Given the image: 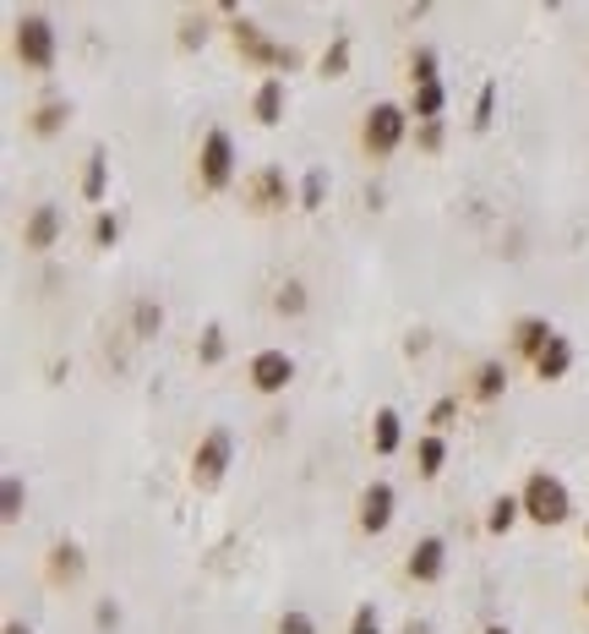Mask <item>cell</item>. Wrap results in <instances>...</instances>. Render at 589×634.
<instances>
[{
	"label": "cell",
	"instance_id": "cell-1",
	"mask_svg": "<svg viewBox=\"0 0 589 634\" xmlns=\"http://www.w3.org/2000/svg\"><path fill=\"white\" fill-rule=\"evenodd\" d=\"M409 105H393V99H377L366 115H360V148L371 154V159H388L404 137H409Z\"/></svg>",
	"mask_w": 589,
	"mask_h": 634
},
{
	"label": "cell",
	"instance_id": "cell-2",
	"mask_svg": "<svg viewBox=\"0 0 589 634\" xmlns=\"http://www.w3.org/2000/svg\"><path fill=\"white\" fill-rule=\"evenodd\" d=\"M518 498H524V520H535V525H562L573 514V492L551 471H529V481H524Z\"/></svg>",
	"mask_w": 589,
	"mask_h": 634
},
{
	"label": "cell",
	"instance_id": "cell-3",
	"mask_svg": "<svg viewBox=\"0 0 589 634\" xmlns=\"http://www.w3.org/2000/svg\"><path fill=\"white\" fill-rule=\"evenodd\" d=\"M235 50H241V61H251V66H268L273 77L300 66V50H295V45H279V39H273V34H262L251 17H235Z\"/></svg>",
	"mask_w": 589,
	"mask_h": 634
},
{
	"label": "cell",
	"instance_id": "cell-4",
	"mask_svg": "<svg viewBox=\"0 0 589 634\" xmlns=\"http://www.w3.org/2000/svg\"><path fill=\"white\" fill-rule=\"evenodd\" d=\"M12 45H17V61H23L28 72H50V66H56V56H61V45H56V23H50L45 12L17 17Z\"/></svg>",
	"mask_w": 589,
	"mask_h": 634
},
{
	"label": "cell",
	"instance_id": "cell-5",
	"mask_svg": "<svg viewBox=\"0 0 589 634\" xmlns=\"http://www.w3.org/2000/svg\"><path fill=\"white\" fill-rule=\"evenodd\" d=\"M230 460H235V432L230 427H208L203 443L192 449V487H219L230 476Z\"/></svg>",
	"mask_w": 589,
	"mask_h": 634
},
{
	"label": "cell",
	"instance_id": "cell-6",
	"mask_svg": "<svg viewBox=\"0 0 589 634\" xmlns=\"http://www.w3.org/2000/svg\"><path fill=\"white\" fill-rule=\"evenodd\" d=\"M197 175H203V186H208V192H224V186L235 181V137H230L224 126H213V132H203V154H197Z\"/></svg>",
	"mask_w": 589,
	"mask_h": 634
},
{
	"label": "cell",
	"instance_id": "cell-7",
	"mask_svg": "<svg viewBox=\"0 0 589 634\" xmlns=\"http://www.w3.org/2000/svg\"><path fill=\"white\" fill-rule=\"evenodd\" d=\"M393 514H398V492H393V481H366V487H360V503H355V525H360V536H382V531L393 525Z\"/></svg>",
	"mask_w": 589,
	"mask_h": 634
},
{
	"label": "cell",
	"instance_id": "cell-8",
	"mask_svg": "<svg viewBox=\"0 0 589 634\" xmlns=\"http://www.w3.org/2000/svg\"><path fill=\"white\" fill-rule=\"evenodd\" d=\"M246 373H251V389L257 394H284L295 383V356L290 351H257Z\"/></svg>",
	"mask_w": 589,
	"mask_h": 634
},
{
	"label": "cell",
	"instance_id": "cell-9",
	"mask_svg": "<svg viewBox=\"0 0 589 634\" xmlns=\"http://www.w3.org/2000/svg\"><path fill=\"white\" fill-rule=\"evenodd\" d=\"M246 203H251L257 214H279V208H290V175H284L279 164H262V170L246 181Z\"/></svg>",
	"mask_w": 589,
	"mask_h": 634
},
{
	"label": "cell",
	"instance_id": "cell-10",
	"mask_svg": "<svg viewBox=\"0 0 589 634\" xmlns=\"http://www.w3.org/2000/svg\"><path fill=\"white\" fill-rule=\"evenodd\" d=\"M442 569H447V541H442V536H420V541L409 547V558H404V574H409L415 585H437Z\"/></svg>",
	"mask_w": 589,
	"mask_h": 634
},
{
	"label": "cell",
	"instance_id": "cell-11",
	"mask_svg": "<svg viewBox=\"0 0 589 634\" xmlns=\"http://www.w3.org/2000/svg\"><path fill=\"white\" fill-rule=\"evenodd\" d=\"M61 203H39L34 214H28V224H23V246L28 252H50L56 241H61Z\"/></svg>",
	"mask_w": 589,
	"mask_h": 634
},
{
	"label": "cell",
	"instance_id": "cell-12",
	"mask_svg": "<svg viewBox=\"0 0 589 634\" xmlns=\"http://www.w3.org/2000/svg\"><path fill=\"white\" fill-rule=\"evenodd\" d=\"M551 340H556V329L545 324V317H518V324H513V334H507V345H513L518 356H529V367H535V356H540Z\"/></svg>",
	"mask_w": 589,
	"mask_h": 634
},
{
	"label": "cell",
	"instance_id": "cell-13",
	"mask_svg": "<svg viewBox=\"0 0 589 634\" xmlns=\"http://www.w3.org/2000/svg\"><path fill=\"white\" fill-rule=\"evenodd\" d=\"M45 574H50V585H72V580H83V547L61 536V541L45 552Z\"/></svg>",
	"mask_w": 589,
	"mask_h": 634
},
{
	"label": "cell",
	"instance_id": "cell-14",
	"mask_svg": "<svg viewBox=\"0 0 589 634\" xmlns=\"http://www.w3.org/2000/svg\"><path fill=\"white\" fill-rule=\"evenodd\" d=\"M567 373H573V340L556 334V340L535 356V378H540V383H562Z\"/></svg>",
	"mask_w": 589,
	"mask_h": 634
},
{
	"label": "cell",
	"instance_id": "cell-15",
	"mask_svg": "<svg viewBox=\"0 0 589 634\" xmlns=\"http://www.w3.org/2000/svg\"><path fill=\"white\" fill-rule=\"evenodd\" d=\"M284 99H290V83H284V77H268V83L257 88V99H251L257 126H279V121H284Z\"/></svg>",
	"mask_w": 589,
	"mask_h": 634
},
{
	"label": "cell",
	"instance_id": "cell-16",
	"mask_svg": "<svg viewBox=\"0 0 589 634\" xmlns=\"http://www.w3.org/2000/svg\"><path fill=\"white\" fill-rule=\"evenodd\" d=\"M61 126H72V99H45L28 110V132L34 137H56Z\"/></svg>",
	"mask_w": 589,
	"mask_h": 634
},
{
	"label": "cell",
	"instance_id": "cell-17",
	"mask_svg": "<svg viewBox=\"0 0 589 634\" xmlns=\"http://www.w3.org/2000/svg\"><path fill=\"white\" fill-rule=\"evenodd\" d=\"M398 443H404V416H398L393 405H382V411L371 416V449H377V454H398Z\"/></svg>",
	"mask_w": 589,
	"mask_h": 634
},
{
	"label": "cell",
	"instance_id": "cell-18",
	"mask_svg": "<svg viewBox=\"0 0 589 634\" xmlns=\"http://www.w3.org/2000/svg\"><path fill=\"white\" fill-rule=\"evenodd\" d=\"M469 394L486 400V405L502 400V394H507V367H502V362H480V367L469 373Z\"/></svg>",
	"mask_w": 589,
	"mask_h": 634
},
{
	"label": "cell",
	"instance_id": "cell-19",
	"mask_svg": "<svg viewBox=\"0 0 589 634\" xmlns=\"http://www.w3.org/2000/svg\"><path fill=\"white\" fill-rule=\"evenodd\" d=\"M442 110H447V88L442 83H420L415 94H409V115L426 126V121H442Z\"/></svg>",
	"mask_w": 589,
	"mask_h": 634
},
{
	"label": "cell",
	"instance_id": "cell-20",
	"mask_svg": "<svg viewBox=\"0 0 589 634\" xmlns=\"http://www.w3.org/2000/svg\"><path fill=\"white\" fill-rule=\"evenodd\" d=\"M518 514H524V498L496 492V498H491V509H486V531H491V536H507V531L518 525Z\"/></svg>",
	"mask_w": 589,
	"mask_h": 634
},
{
	"label": "cell",
	"instance_id": "cell-21",
	"mask_svg": "<svg viewBox=\"0 0 589 634\" xmlns=\"http://www.w3.org/2000/svg\"><path fill=\"white\" fill-rule=\"evenodd\" d=\"M442 465H447V438H442V432H420L415 471H420V476H442Z\"/></svg>",
	"mask_w": 589,
	"mask_h": 634
},
{
	"label": "cell",
	"instance_id": "cell-22",
	"mask_svg": "<svg viewBox=\"0 0 589 634\" xmlns=\"http://www.w3.org/2000/svg\"><path fill=\"white\" fill-rule=\"evenodd\" d=\"M105 192H110V154L94 148L88 154V175H83V197L88 203H105Z\"/></svg>",
	"mask_w": 589,
	"mask_h": 634
},
{
	"label": "cell",
	"instance_id": "cell-23",
	"mask_svg": "<svg viewBox=\"0 0 589 634\" xmlns=\"http://www.w3.org/2000/svg\"><path fill=\"white\" fill-rule=\"evenodd\" d=\"M23 503H28V487H23L17 471H7V481H0V520L17 525V520H23Z\"/></svg>",
	"mask_w": 589,
	"mask_h": 634
},
{
	"label": "cell",
	"instance_id": "cell-24",
	"mask_svg": "<svg viewBox=\"0 0 589 634\" xmlns=\"http://www.w3.org/2000/svg\"><path fill=\"white\" fill-rule=\"evenodd\" d=\"M132 329H137V340H154V334L164 329V306H159L154 295H143V301L132 306Z\"/></svg>",
	"mask_w": 589,
	"mask_h": 634
},
{
	"label": "cell",
	"instance_id": "cell-25",
	"mask_svg": "<svg viewBox=\"0 0 589 634\" xmlns=\"http://www.w3.org/2000/svg\"><path fill=\"white\" fill-rule=\"evenodd\" d=\"M230 356V340H224V324H208L203 334H197V362L203 367H219Z\"/></svg>",
	"mask_w": 589,
	"mask_h": 634
},
{
	"label": "cell",
	"instance_id": "cell-26",
	"mask_svg": "<svg viewBox=\"0 0 589 634\" xmlns=\"http://www.w3.org/2000/svg\"><path fill=\"white\" fill-rule=\"evenodd\" d=\"M306 306H311V301H306V284H300V279H284L279 295H273V312H279V317H300Z\"/></svg>",
	"mask_w": 589,
	"mask_h": 634
},
{
	"label": "cell",
	"instance_id": "cell-27",
	"mask_svg": "<svg viewBox=\"0 0 589 634\" xmlns=\"http://www.w3.org/2000/svg\"><path fill=\"white\" fill-rule=\"evenodd\" d=\"M322 197H328V170H306V181H300V208L317 214Z\"/></svg>",
	"mask_w": 589,
	"mask_h": 634
},
{
	"label": "cell",
	"instance_id": "cell-28",
	"mask_svg": "<svg viewBox=\"0 0 589 634\" xmlns=\"http://www.w3.org/2000/svg\"><path fill=\"white\" fill-rule=\"evenodd\" d=\"M409 77H415V88H420V83H442V77H437V50H431V45H420V50L409 56Z\"/></svg>",
	"mask_w": 589,
	"mask_h": 634
},
{
	"label": "cell",
	"instance_id": "cell-29",
	"mask_svg": "<svg viewBox=\"0 0 589 634\" xmlns=\"http://www.w3.org/2000/svg\"><path fill=\"white\" fill-rule=\"evenodd\" d=\"M317 66H322V77H339V72L349 66V39L339 34V39H333V45L322 50V61H317Z\"/></svg>",
	"mask_w": 589,
	"mask_h": 634
},
{
	"label": "cell",
	"instance_id": "cell-30",
	"mask_svg": "<svg viewBox=\"0 0 589 634\" xmlns=\"http://www.w3.org/2000/svg\"><path fill=\"white\" fill-rule=\"evenodd\" d=\"M349 634H382V612H377V601H360V607H355Z\"/></svg>",
	"mask_w": 589,
	"mask_h": 634
},
{
	"label": "cell",
	"instance_id": "cell-31",
	"mask_svg": "<svg viewBox=\"0 0 589 634\" xmlns=\"http://www.w3.org/2000/svg\"><path fill=\"white\" fill-rule=\"evenodd\" d=\"M273 634H317V618L306 612V607H290L284 618H279V629Z\"/></svg>",
	"mask_w": 589,
	"mask_h": 634
},
{
	"label": "cell",
	"instance_id": "cell-32",
	"mask_svg": "<svg viewBox=\"0 0 589 634\" xmlns=\"http://www.w3.org/2000/svg\"><path fill=\"white\" fill-rule=\"evenodd\" d=\"M121 241V214H99L94 219V246H115Z\"/></svg>",
	"mask_w": 589,
	"mask_h": 634
},
{
	"label": "cell",
	"instance_id": "cell-33",
	"mask_svg": "<svg viewBox=\"0 0 589 634\" xmlns=\"http://www.w3.org/2000/svg\"><path fill=\"white\" fill-rule=\"evenodd\" d=\"M491 110H496V83H486V88H480V99H475V132H486V126H491Z\"/></svg>",
	"mask_w": 589,
	"mask_h": 634
},
{
	"label": "cell",
	"instance_id": "cell-34",
	"mask_svg": "<svg viewBox=\"0 0 589 634\" xmlns=\"http://www.w3.org/2000/svg\"><path fill=\"white\" fill-rule=\"evenodd\" d=\"M442 137H447V126H442V121H426V126H415V143H420L426 154H437V148H442Z\"/></svg>",
	"mask_w": 589,
	"mask_h": 634
},
{
	"label": "cell",
	"instance_id": "cell-35",
	"mask_svg": "<svg viewBox=\"0 0 589 634\" xmlns=\"http://www.w3.org/2000/svg\"><path fill=\"white\" fill-rule=\"evenodd\" d=\"M203 39H208V23H197V17H186V23H181V45H186V50H197Z\"/></svg>",
	"mask_w": 589,
	"mask_h": 634
},
{
	"label": "cell",
	"instance_id": "cell-36",
	"mask_svg": "<svg viewBox=\"0 0 589 634\" xmlns=\"http://www.w3.org/2000/svg\"><path fill=\"white\" fill-rule=\"evenodd\" d=\"M94 623H99L105 634H110V629H121V607H115V601H99V612H94Z\"/></svg>",
	"mask_w": 589,
	"mask_h": 634
},
{
	"label": "cell",
	"instance_id": "cell-37",
	"mask_svg": "<svg viewBox=\"0 0 589 634\" xmlns=\"http://www.w3.org/2000/svg\"><path fill=\"white\" fill-rule=\"evenodd\" d=\"M453 411H458V400H437V405H431V432H437V427H447V422H453Z\"/></svg>",
	"mask_w": 589,
	"mask_h": 634
},
{
	"label": "cell",
	"instance_id": "cell-38",
	"mask_svg": "<svg viewBox=\"0 0 589 634\" xmlns=\"http://www.w3.org/2000/svg\"><path fill=\"white\" fill-rule=\"evenodd\" d=\"M0 634H34V629H28L23 618H12V623H7V629H0Z\"/></svg>",
	"mask_w": 589,
	"mask_h": 634
},
{
	"label": "cell",
	"instance_id": "cell-39",
	"mask_svg": "<svg viewBox=\"0 0 589 634\" xmlns=\"http://www.w3.org/2000/svg\"><path fill=\"white\" fill-rule=\"evenodd\" d=\"M404 634H431V629H426L420 618H409V623H404Z\"/></svg>",
	"mask_w": 589,
	"mask_h": 634
},
{
	"label": "cell",
	"instance_id": "cell-40",
	"mask_svg": "<svg viewBox=\"0 0 589 634\" xmlns=\"http://www.w3.org/2000/svg\"><path fill=\"white\" fill-rule=\"evenodd\" d=\"M480 634H513V629H507V623H486Z\"/></svg>",
	"mask_w": 589,
	"mask_h": 634
},
{
	"label": "cell",
	"instance_id": "cell-41",
	"mask_svg": "<svg viewBox=\"0 0 589 634\" xmlns=\"http://www.w3.org/2000/svg\"><path fill=\"white\" fill-rule=\"evenodd\" d=\"M584 541H589V525H584Z\"/></svg>",
	"mask_w": 589,
	"mask_h": 634
},
{
	"label": "cell",
	"instance_id": "cell-42",
	"mask_svg": "<svg viewBox=\"0 0 589 634\" xmlns=\"http://www.w3.org/2000/svg\"><path fill=\"white\" fill-rule=\"evenodd\" d=\"M584 601H589V596H584Z\"/></svg>",
	"mask_w": 589,
	"mask_h": 634
}]
</instances>
